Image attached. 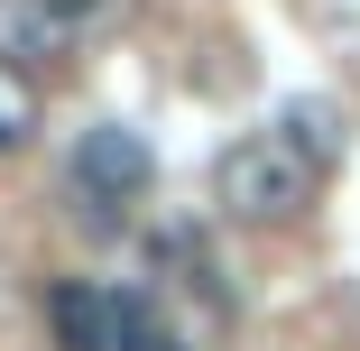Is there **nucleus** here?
<instances>
[{
  "label": "nucleus",
  "instance_id": "3",
  "mask_svg": "<svg viewBox=\"0 0 360 351\" xmlns=\"http://www.w3.org/2000/svg\"><path fill=\"white\" fill-rule=\"evenodd\" d=\"M75 37H84L75 0H0V65L10 75H37V65L75 56Z\"/></svg>",
  "mask_w": 360,
  "mask_h": 351
},
{
  "label": "nucleus",
  "instance_id": "4",
  "mask_svg": "<svg viewBox=\"0 0 360 351\" xmlns=\"http://www.w3.org/2000/svg\"><path fill=\"white\" fill-rule=\"evenodd\" d=\"M46 324H56V351H111L120 342V296L93 287V277H56Z\"/></svg>",
  "mask_w": 360,
  "mask_h": 351
},
{
  "label": "nucleus",
  "instance_id": "6",
  "mask_svg": "<svg viewBox=\"0 0 360 351\" xmlns=\"http://www.w3.org/2000/svg\"><path fill=\"white\" fill-rule=\"evenodd\" d=\"M111 351H185V342L167 333V314H158V305L120 296V342H111Z\"/></svg>",
  "mask_w": 360,
  "mask_h": 351
},
{
  "label": "nucleus",
  "instance_id": "5",
  "mask_svg": "<svg viewBox=\"0 0 360 351\" xmlns=\"http://www.w3.org/2000/svg\"><path fill=\"white\" fill-rule=\"evenodd\" d=\"M28 139H37V84L0 65V158H10V148H28Z\"/></svg>",
  "mask_w": 360,
  "mask_h": 351
},
{
  "label": "nucleus",
  "instance_id": "1",
  "mask_svg": "<svg viewBox=\"0 0 360 351\" xmlns=\"http://www.w3.org/2000/svg\"><path fill=\"white\" fill-rule=\"evenodd\" d=\"M305 194H314V158L296 139H277V129H259V139H240V148L212 158V203H222L231 222H250V231L296 222Z\"/></svg>",
  "mask_w": 360,
  "mask_h": 351
},
{
  "label": "nucleus",
  "instance_id": "2",
  "mask_svg": "<svg viewBox=\"0 0 360 351\" xmlns=\"http://www.w3.org/2000/svg\"><path fill=\"white\" fill-rule=\"evenodd\" d=\"M75 194L93 203V222H111L120 203L148 194V148H139L129 129H84V148H75Z\"/></svg>",
  "mask_w": 360,
  "mask_h": 351
}]
</instances>
